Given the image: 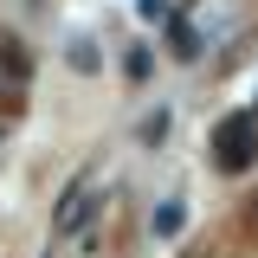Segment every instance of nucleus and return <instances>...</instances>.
I'll list each match as a JSON object with an SVG mask.
<instances>
[{"instance_id":"f257e3e1","label":"nucleus","mask_w":258,"mask_h":258,"mask_svg":"<svg viewBox=\"0 0 258 258\" xmlns=\"http://www.w3.org/2000/svg\"><path fill=\"white\" fill-rule=\"evenodd\" d=\"M245 149H252V129H245V123H226V129H220V161H226V168H239Z\"/></svg>"}]
</instances>
